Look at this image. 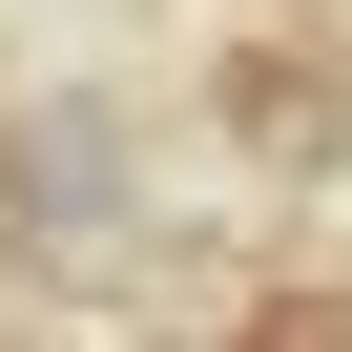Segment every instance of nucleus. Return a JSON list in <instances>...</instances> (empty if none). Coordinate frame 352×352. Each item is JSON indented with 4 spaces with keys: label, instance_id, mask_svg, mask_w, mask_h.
Listing matches in <instances>:
<instances>
[{
    "label": "nucleus",
    "instance_id": "nucleus-2",
    "mask_svg": "<svg viewBox=\"0 0 352 352\" xmlns=\"http://www.w3.org/2000/svg\"><path fill=\"white\" fill-rule=\"evenodd\" d=\"M208 124L311 187V166H352V63L331 42H208Z\"/></svg>",
    "mask_w": 352,
    "mask_h": 352
},
{
    "label": "nucleus",
    "instance_id": "nucleus-1",
    "mask_svg": "<svg viewBox=\"0 0 352 352\" xmlns=\"http://www.w3.org/2000/svg\"><path fill=\"white\" fill-rule=\"evenodd\" d=\"M124 187H145V145H124V104H104V83L0 104V270H63V249H104V228H124Z\"/></svg>",
    "mask_w": 352,
    "mask_h": 352
}]
</instances>
